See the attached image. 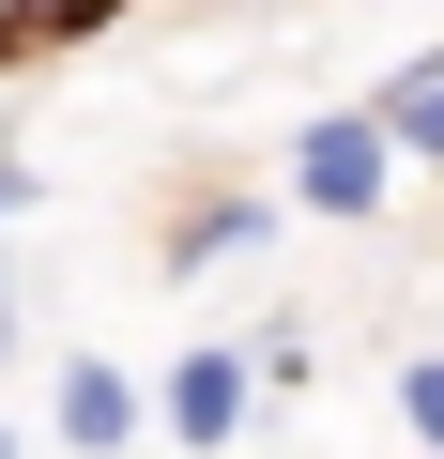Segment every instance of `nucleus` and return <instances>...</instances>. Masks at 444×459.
<instances>
[{"label": "nucleus", "mask_w": 444, "mask_h": 459, "mask_svg": "<svg viewBox=\"0 0 444 459\" xmlns=\"http://www.w3.org/2000/svg\"><path fill=\"white\" fill-rule=\"evenodd\" d=\"M292 199H307V214H383V199H398V138H383L368 108H322V123L292 138Z\"/></svg>", "instance_id": "1"}, {"label": "nucleus", "mask_w": 444, "mask_h": 459, "mask_svg": "<svg viewBox=\"0 0 444 459\" xmlns=\"http://www.w3.org/2000/svg\"><path fill=\"white\" fill-rule=\"evenodd\" d=\"M246 413H261V368H246L231 337H199V352L169 368V444H246Z\"/></svg>", "instance_id": "2"}, {"label": "nucleus", "mask_w": 444, "mask_h": 459, "mask_svg": "<svg viewBox=\"0 0 444 459\" xmlns=\"http://www.w3.org/2000/svg\"><path fill=\"white\" fill-rule=\"evenodd\" d=\"M62 444H77V459H123V444H138V383H123L108 352L62 368Z\"/></svg>", "instance_id": "3"}, {"label": "nucleus", "mask_w": 444, "mask_h": 459, "mask_svg": "<svg viewBox=\"0 0 444 459\" xmlns=\"http://www.w3.org/2000/svg\"><path fill=\"white\" fill-rule=\"evenodd\" d=\"M368 123H383L414 169H444V47H429V62H398V77L368 92Z\"/></svg>", "instance_id": "4"}, {"label": "nucleus", "mask_w": 444, "mask_h": 459, "mask_svg": "<svg viewBox=\"0 0 444 459\" xmlns=\"http://www.w3.org/2000/svg\"><path fill=\"white\" fill-rule=\"evenodd\" d=\"M261 230H276V199H199V214L169 230V276H214V261H246Z\"/></svg>", "instance_id": "5"}, {"label": "nucleus", "mask_w": 444, "mask_h": 459, "mask_svg": "<svg viewBox=\"0 0 444 459\" xmlns=\"http://www.w3.org/2000/svg\"><path fill=\"white\" fill-rule=\"evenodd\" d=\"M398 413H414V444H429V459H444V352H429V368H414V383H398Z\"/></svg>", "instance_id": "6"}, {"label": "nucleus", "mask_w": 444, "mask_h": 459, "mask_svg": "<svg viewBox=\"0 0 444 459\" xmlns=\"http://www.w3.org/2000/svg\"><path fill=\"white\" fill-rule=\"evenodd\" d=\"M16 214H31V169H16V153H0V230H16Z\"/></svg>", "instance_id": "7"}, {"label": "nucleus", "mask_w": 444, "mask_h": 459, "mask_svg": "<svg viewBox=\"0 0 444 459\" xmlns=\"http://www.w3.org/2000/svg\"><path fill=\"white\" fill-rule=\"evenodd\" d=\"M0 368H16V291H0Z\"/></svg>", "instance_id": "8"}, {"label": "nucleus", "mask_w": 444, "mask_h": 459, "mask_svg": "<svg viewBox=\"0 0 444 459\" xmlns=\"http://www.w3.org/2000/svg\"><path fill=\"white\" fill-rule=\"evenodd\" d=\"M0 459H16V429H0Z\"/></svg>", "instance_id": "9"}]
</instances>
